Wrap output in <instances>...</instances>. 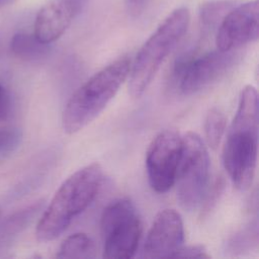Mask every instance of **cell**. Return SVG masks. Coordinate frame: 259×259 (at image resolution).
Listing matches in <instances>:
<instances>
[{
	"label": "cell",
	"mask_w": 259,
	"mask_h": 259,
	"mask_svg": "<svg viewBox=\"0 0 259 259\" xmlns=\"http://www.w3.org/2000/svg\"><path fill=\"white\" fill-rule=\"evenodd\" d=\"M259 110L255 87L245 86L223 148V162L234 186L246 190L252 184L258 153Z\"/></svg>",
	"instance_id": "cell-1"
},
{
	"label": "cell",
	"mask_w": 259,
	"mask_h": 259,
	"mask_svg": "<svg viewBox=\"0 0 259 259\" xmlns=\"http://www.w3.org/2000/svg\"><path fill=\"white\" fill-rule=\"evenodd\" d=\"M103 177L98 163L88 164L71 174L57 189L39 219L35 237L46 243L57 239L96 197Z\"/></svg>",
	"instance_id": "cell-2"
},
{
	"label": "cell",
	"mask_w": 259,
	"mask_h": 259,
	"mask_svg": "<svg viewBox=\"0 0 259 259\" xmlns=\"http://www.w3.org/2000/svg\"><path fill=\"white\" fill-rule=\"evenodd\" d=\"M130 69L131 62L123 57L103 67L81 85L64 108V131L70 135L76 134L92 122L127 79Z\"/></svg>",
	"instance_id": "cell-3"
},
{
	"label": "cell",
	"mask_w": 259,
	"mask_h": 259,
	"mask_svg": "<svg viewBox=\"0 0 259 259\" xmlns=\"http://www.w3.org/2000/svg\"><path fill=\"white\" fill-rule=\"evenodd\" d=\"M189 22V10L176 8L142 46L128 74V93L133 98H140L148 89L164 60L186 33Z\"/></svg>",
	"instance_id": "cell-4"
},
{
	"label": "cell",
	"mask_w": 259,
	"mask_h": 259,
	"mask_svg": "<svg viewBox=\"0 0 259 259\" xmlns=\"http://www.w3.org/2000/svg\"><path fill=\"white\" fill-rule=\"evenodd\" d=\"M209 157L202 139L193 132L182 137V147L174 184L177 198L186 210L198 207L208 189Z\"/></svg>",
	"instance_id": "cell-5"
},
{
	"label": "cell",
	"mask_w": 259,
	"mask_h": 259,
	"mask_svg": "<svg viewBox=\"0 0 259 259\" xmlns=\"http://www.w3.org/2000/svg\"><path fill=\"white\" fill-rule=\"evenodd\" d=\"M100 233L103 258L128 259L135 255L142 236V223L130 199H115L103 209Z\"/></svg>",
	"instance_id": "cell-6"
},
{
	"label": "cell",
	"mask_w": 259,
	"mask_h": 259,
	"mask_svg": "<svg viewBox=\"0 0 259 259\" xmlns=\"http://www.w3.org/2000/svg\"><path fill=\"white\" fill-rule=\"evenodd\" d=\"M239 58L236 51L223 52L217 49L198 58L178 62L174 76L179 92L192 95L207 88L223 78Z\"/></svg>",
	"instance_id": "cell-7"
},
{
	"label": "cell",
	"mask_w": 259,
	"mask_h": 259,
	"mask_svg": "<svg viewBox=\"0 0 259 259\" xmlns=\"http://www.w3.org/2000/svg\"><path fill=\"white\" fill-rule=\"evenodd\" d=\"M181 147L182 137L172 128L161 131L149 145L146 155L147 176L156 192H167L174 185Z\"/></svg>",
	"instance_id": "cell-8"
},
{
	"label": "cell",
	"mask_w": 259,
	"mask_h": 259,
	"mask_svg": "<svg viewBox=\"0 0 259 259\" xmlns=\"http://www.w3.org/2000/svg\"><path fill=\"white\" fill-rule=\"evenodd\" d=\"M259 36V2L251 0L232 8L219 25L215 45L223 52L236 51Z\"/></svg>",
	"instance_id": "cell-9"
},
{
	"label": "cell",
	"mask_w": 259,
	"mask_h": 259,
	"mask_svg": "<svg viewBox=\"0 0 259 259\" xmlns=\"http://www.w3.org/2000/svg\"><path fill=\"white\" fill-rule=\"evenodd\" d=\"M184 227L179 212L166 208L157 213L148 232L144 257L146 258H171L183 245Z\"/></svg>",
	"instance_id": "cell-10"
},
{
	"label": "cell",
	"mask_w": 259,
	"mask_h": 259,
	"mask_svg": "<svg viewBox=\"0 0 259 259\" xmlns=\"http://www.w3.org/2000/svg\"><path fill=\"white\" fill-rule=\"evenodd\" d=\"M79 10L78 0L49 1L36 14L34 36L44 44H52L67 30Z\"/></svg>",
	"instance_id": "cell-11"
},
{
	"label": "cell",
	"mask_w": 259,
	"mask_h": 259,
	"mask_svg": "<svg viewBox=\"0 0 259 259\" xmlns=\"http://www.w3.org/2000/svg\"><path fill=\"white\" fill-rule=\"evenodd\" d=\"M10 49L14 56L28 62L41 61L49 56L51 51L48 44L39 41L34 34L26 32L14 34L11 38Z\"/></svg>",
	"instance_id": "cell-12"
},
{
	"label": "cell",
	"mask_w": 259,
	"mask_h": 259,
	"mask_svg": "<svg viewBox=\"0 0 259 259\" xmlns=\"http://www.w3.org/2000/svg\"><path fill=\"white\" fill-rule=\"evenodd\" d=\"M56 256L62 259H90L96 256V246L87 234L75 233L63 241Z\"/></svg>",
	"instance_id": "cell-13"
},
{
	"label": "cell",
	"mask_w": 259,
	"mask_h": 259,
	"mask_svg": "<svg viewBox=\"0 0 259 259\" xmlns=\"http://www.w3.org/2000/svg\"><path fill=\"white\" fill-rule=\"evenodd\" d=\"M227 125V118L224 112L218 107H211L204 118V137L207 145L215 150L224 137Z\"/></svg>",
	"instance_id": "cell-14"
},
{
	"label": "cell",
	"mask_w": 259,
	"mask_h": 259,
	"mask_svg": "<svg viewBox=\"0 0 259 259\" xmlns=\"http://www.w3.org/2000/svg\"><path fill=\"white\" fill-rule=\"evenodd\" d=\"M258 245L257 220L249 223L244 229L236 233L228 242V250L233 254H242L256 248Z\"/></svg>",
	"instance_id": "cell-15"
},
{
	"label": "cell",
	"mask_w": 259,
	"mask_h": 259,
	"mask_svg": "<svg viewBox=\"0 0 259 259\" xmlns=\"http://www.w3.org/2000/svg\"><path fill=\"white\" fill-rule=\"evenodd\" d=\"M236 6V2L230 0H212L204 2L199 7V17L206 26H212L221 22L225 15Z\"/></svg>",
	"instance_id": "cell-16"
},
{
	"label": "cell",
	"mask_w": 259,
	"mask_h": 259,
	"mask_svg": "<svg viewBox=\"0 0 259 259\" xmlns=\"http://www.w3.org/2000/svg\"><path fill=\"white\" fill-rule=\"evenodd\" d=\"M20 134L15 128H0V155L12 152L19 144Z\"/></svg>",
	"instance_id": "cell-17"
},
{
	"label": "cell",
	"mask_w": 259,
	"mask_h": 259,
	"mask_svg": "<svg viewBox=\"0 0 259 259\" xmlns=\"http://www.w3.org/2000/svg\"><path fill=\"white\" fill-rule=\"evenodd\" d=\"M223 189H224V180H223L222 177H220L214 181L211 189L210 188L207 189L206 194H205V196H204V198H203V200L200 204L202 206V212L203 213L208 212L215 205Z\"/></svg>",
	"instance_id": "cell-18"
},
{
	"label": "cell",
	"mask_w": 259,
	"mask_h": 259,
	"mask_svg": "<svg viewBox=\"0 0 259 259\" xmlns=\"http://www.w3.org/2000/svg\"><path fill=\"white\" fill-rule=\"evenodd\" d=\"M210 255L207 253L206 249L202 245H191L184 247L183 245L172 255L171 258H198L204 259L209 258Z\"/></svg>",
	"instance_id": "cell-19"
},
{
	"label": "cell",
	"mask_w": 259,
	"mask_h": 259,
	"mask_svg": "<svg viewBox=\"0 0 259 259\" xmlns=\"http://www.w3.org/2000/svg\"><path fill=\"white\" fill-rule=\"evenodd\" d=\"M9 97L5 89L0 85V121L5 120L9 114Z\"/></svg>",
	"instance_id": "cell-20"
},
{
	"label": "cell",
	"mask_w": 259,
	"mask_h": 259,
	"mask_svg": "<svg viewBox=\"0 0 259 259\" xmlns=\"http://www.w3.org/2000/svg\"><path fill=\"white\" fill-rule=\"evenodd\" d=\"M126 9L133 16L140 15L146 5V0H125Z\"/></svg>",
	"instance_id": "cell-21"
},
{
	"label": "cell",
	"mask_w": 259,
	"mask_h": 259,
	"mask_svg": "<svg viewBox=\"0 0 259 259\" xmlns=\"http://www.w3.org/2000/svg\"><path fill=\"white\" fill-rule=\"evenodd\" d=\"M15 0H0V8H3L5 6H8L12 4Z\"/></svg>",
	"instance_id": "cell-22"
},
{
	"label": "cell",
	"mask_w": 259,
	"mask_h": 259,
	"mask_svg": "<svg viewBox=\"0 0 259 259\" xmlns=\"http://www.w3.org/2000/svg\"><path fill=\"white\" fill-rule=\"evenodd\" d=\"M0 213H1V209H0Z\"/></svg>",
	"instance_id": "cell-23"
}]
</instances>
